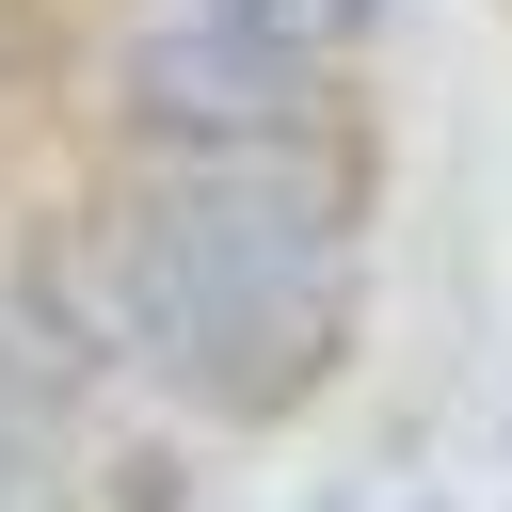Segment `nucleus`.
<instances>
[{"mask_svg": "<svg viewBox=\"0 0 512 512\" xmlns=\"http://www.w3.org/2000/svg\"><path fill=\"white\" fill-rule=\"evenodd\" d=\"M128 208L224 304V336L304 400L352 336V160H128Z\"/></svg>", "mask_w": 512, "mask_h": 512, "instance_id": "nucleus-1", "label": "nucleus"}, {"mask_svg": "<svg viewBox=\"0 0 512 512\" xmlns=\"http://www.w3.org/2000/svg\"><path fill=\"white\" fill-rule=\"evenodd\" d=\"M112 96H128V160H336L352 128V64H304L224 16H128Z\"/></svg>", "mask_w": 512, "mask_h": 512, "instance_id": "nucleus-2", "label": "nucleus"}, {"mask_svg": "<svg viewBox=\"0 0 512 512\" xmlns=\"http://www.w3.org/2000/svg\"><path fill=\"white\" fill-rule=\"evenodd\" d=\"M144 16H224V32H272L304 64H368V32H384V0H144Z\"/></svg>", "mask_w": 512, "mask_h": 512, "instance_id": "nucleus-3", "label": "nucleus"}]
</instances>
